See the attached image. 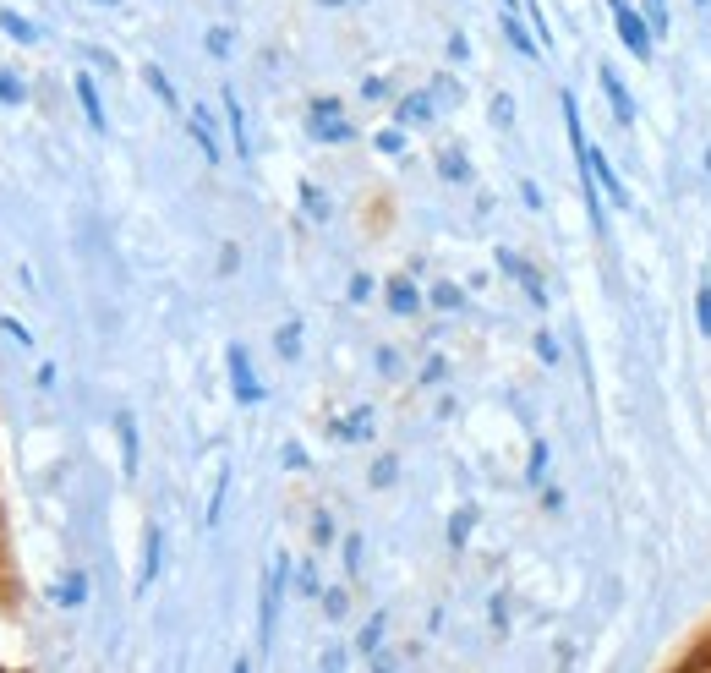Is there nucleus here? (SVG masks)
Instances as JSON below:
<instances>
[{
    "instance_id": "1",
    "label": "nucleus",
    "mask_w": 711,
    "mask_h": 673,
    "mask_svg": "<svg viewBox=\"0 0 711 673\" xmlns=\"http://www.w3.org/2000/svg\"><path fill=\"white\" fill-rule=\"evenodd\" d=\"M608 6H613V22H619L624 50L640 55V61H651V39H657V33H651V22H640V11L629 6V0H608Z\"/></svg>"
},
{
    "instance_id": "2",
    "label": "nucleus",
    "mask_w": 711,
    "mask_h": 673,
    "mask_svg": "<svg viewBox=\"0 0 711 673\" xmlns=\"http://www.w3.org/2000/svg\"><path fill=\"white\" fill-rule=\"evenodd\" d=\"M279 597H285V553H279V559L268 564V575H263V619H258L263 646L274 641V613H279Z\"/></svg>"
},
{
    "instance_id": "3",
    "label": "nucleus",
    "mask_w": 711,
    "mask_h": 673,
    "mask_svg": "<svg viewBox=\"0 0 711 673\" xmlns=\"http://www.w3.org/2000/svg\"><path fill=\"white\" fill-rule=\"evenodd\" d=\"M312 137H323V143H345V137H351V121L340 115V104H334V99L312 104Z\"/></svg>"
},
{
    "instance_id": "4",
    "label": "nucleus",
    "mask_w": 711,
    "mask_h": 673,
    "mask_svg": "<svg viewBox=\"0 0 711 673\" xmlns=\"http://www.w3.org/2000/svg\"><path fill=\"white\" fill-rule=\"evenodd\" d=\"M580 176H591V181H597V187L608 192V203H629V192L619 187V176H613V165H608V159L597 154V148H586V154H580Z\"/></svg>"
},
{
    "instance_id": "5",
    "label": "nucleus",
    "mask_w": 711,
    "mask_h": 673,
    "mask_svg": "<svg viewBox=\"0 0 711 673\" xmlns=\"http://www.w3.org/2000/svg\"><path fill=\"white\" fill-rule=\"evenodd\" d=\"M230 378H236V400L241 405H258L263 400V384L252 378V362H247V345H230Z\"/></svg>"
},
{
    "instance_id": "6",
    "label": "nucleus",
    "mask_w": 711,
    "mask_h": 673,
    "mask_svg": "<svg viewBox=\"0 0 711 673\" xmlns=\"http://www.w3.org/2000/svg\"><path fill=\"white\" fill-rule=\"evenodd\" d=\"M498 263H504V269H509V274H515V280H520V285H526V296L536 301V307H542V301H547V290H542V274H536V269H531V263H526V258H515V252H509V247H504V252H498Z\"/></svg>"
},
{
    "instance_id": "7",
    "label": "nucleus",
    "mask_w": 711,
    "mask_h": 673,
    "mask_svg": "<svg viewBox=\"0 0 711 673\" xmlns=\"http://www.w3.org/2000/svg\"><path fill=\"white\" fill-rule=\"evenodd\" d=\"M602 88H608V99H613V115H619V126L635 121V99H629V88L619 83V72H613V66H602Z\"/></svg>"
},
{
    "instance_id": "8",
    "label": "nucleus",
    "mask_w": 711,
    "mask_h": 673,
    "mask_svg": "<svg viewBox=\"0 0 711 673\" xmlns=\"http://www.w3.org/2000/svg\"><path fill=\"white\" fill-rule=\"evenodd\" d=\"M225 115H230V132H236V154L247 159V154H252V143H247V115H241L236 88H225Z\"/></svg>"
},
{
    "instance_id": "9",
    "label": "nucleus",
    "mask_w": 711,
    "mask_h": 673,
    "mask_svg": "<svg viewBox=\"0 0 711 673\" xmlns=\"http://www.w3.org/2000/svg\"><path fill=\"white\" fill-rule=\"evenodd\" d=\"M186 126H192V137H197V148H203L208 165H219V143H214V126H208V115L192 110V121H186Z\"/></svg>"
},
{
    "instance_id": "10",
    "label": "nucleus",
    "mask_w": 711,
    "mask_h": 673,
    "mask_svg": "<svg viewBox=\"0 0 711 673\" xmlns=\"http://www.w3.org/2000/svg\"><path fill=\"white\" fill-rule=\"evenodd\" d=\"M77 99H83L88 126H99V132H104V104H99V88H93V77H77Z\"/></svg>"
},
{
    "instance_id": "11",
    "label": "nucleus",
    "mask_w": 711,
    "mask_h": 673,
    "mask_svg": "<svg viewBox=\"0 0 711 673\" xmlns=\"http://www.w3.org/2000/svg\"><path fill=\"white\" fill-rule=\"evenodd\" d=\"M159 575V526H148V548H143V575H137V591H148Z\"/></svg>"
},
{
    "instance_id": "12",
    "label": "nucleus",
    "mask_w": 711,
    "mask_h": 673,
    "mask_svg": "<svg viewBox=\"0 0 711 673\" xmlns=\"http://www.w3.org/2000/svg\"><path fill=\"white\" fill-rule=\"evenodd\" d=\"M83 591H88V575L72 570V575L61 580V586H55V602H61V608H77V602H83Z\"/></svg>"
},
{
    "instance_id": "13",
    "label": "nucleus",
    "mask_w": 711,
    "mask_h": 673,
    "mask_svg": "<svg viewBox=\"0 0 711 673\" xmlns=\"http://www.w3.org/2000/svg\"><path fill=\"white\" fill-rule=\"evenodd\" d=\"M115 427H121V455H126V477H137V427H132V416H115Z\"/></svg>"
},
{
    "instance_id": "14",
    "label": "nucleus",
    "mask_w": 711,
    "mask_h": 673,
    "mask_svg": "<svg viewBox=\"0 0 711 673\" xmlns=\"http://www.w3.org/2000/svg\"><path fill=\"white\" fill-rule=\"evenodd\" d=\"M0 28H6L11 39H22V44H39V28H33L28 17H17V11H0Z\"/></svg>"
},
{
    "instance_id": "15",
    "label": "nucleus",
    "mask_w": 711,
    "mask_h": 673,
    "mask_svg": "<svg viewBox=\"0 0 711 673\" xmlns=\"http://www.w3.org/2000/svg\"><path fill=\"white\" fill-rule=\"evenodd\" d=\"M504 33H509V44H515L520 55H536V39H531L526 28H520V17H515V11H509V6H504Z\"/></svg>"
},
{
    "instance_id": "16",
    "label": "nucleus",
    "mask_w": 711,
    "mask_h": 673,
    "mask_svg": "<svg viewBox=\"0 0 711 673\" xmlns=\"http://www.w3.org/2000/svg\"><path fill=\"white\" fill-rule=\"evenodd\" d=\"M427 115H433V99H427V94L400 99V126H416V121H427Z\"/></svg>"
},
{
    "instance_id": "17",
    "label": "nucleus",
    "mask_w": 711,
    "mask_h": 673,
    "mask_svg": "<svg viewBox=\"0 0 711 673\" xmlns=\"http://www.w3.org/2000/svg\"><path fill=\"white\" fill-rule=\"evenodd\" d=\"M389 307L394 312H416V285L411 280H394L389 285Z\"/></svg>"
},
{
    "instance_id": "18",
    "label": "nucleus",
    "mask_w": 711,
    "mask_h": 673,
    "mask_svg": "<svg viewBox=\"0 0 711 673\" xmlns=\"http://www.w3.org/2000/svg\"><path fill=\"white\" fill-rule=\"evenodd\" d=\"M148 88H154V94H159V99H165V104H170V110H181V99H176V88H170V77H165V72H159V66H148Z\"/></svg>"
},
{
    "instance_id": "19",
    "label": "nucleus",
    "mask_w": 711,
    "mask_h": 673,
    "mask_svg": "<svg viewBox=\"0 0 711 673\" xmlns=\"http://www.w3.org/2000/svg\"><path fill=\"white\" fill-rule=\"evenodd\" d=\"M274 345H279V356H290V362H296V356H301V329H296V323H285Z\"/></svg>"
},
{
    "instance_id": "20",
    "label": "nucleus",
    "mask_w": 711,
    "mask_h": 673,
    "mask_svg": "<svg viewBox=\"0 0 711 673\" xmlns=\"http://www.w3.org/2000/svg\"><path fill=\"white\" fill-rule=\"evenodd\" d=\"M372 433V416L367 411H356V416H345L340 422V438H367Z\"/></svg>"
},
{
    "instance_id": "21",
    "label": "nucleus",
    "mask_w": 711,
    "mask_h": 673,
    "mask_svg": "<svg viewBox=\"0 0 711 673\" xmlns=\"http://www.w3.org/2000/svg\"><path fill=\"white\" fill-rule=\"evenodd\" d=\"M471 526H476V515H471V509H460V515L449 520V542H454V548H460V542L471 537Z\"/></svg>"
},
{
    "instance_id": "22",
    "label": "nucleus",
    "mask_w": 711,
    "mask_h": 673,
    "mask_svg": "<svg viewBox=\"0 0 711 673\" xmlns=\"http://www.w3.org/2000/svg\"><path fill=\"white\" fill-rule=\"evenodd\" d=\"M646 22L651 33H668V0H646Z\"/></svg>"
},
{
    "instance_id": "23",
    "label": "nucleus",
    "mask_w": 711,
    "mask_h": 673,
    "mask_svg": "<svg viewBox=\"0 0 711 673\" xmlns=\"http://www.w3.org/2000/svg\"><path fill=\"white\" fill-rule=\"evenodd\" d=\"M301 197H307V214H312V219H323V214H329V203L318 197V187H312V181L301 187Z\"/></svg>"
},
{
    "instance_id": "24",
    "label": "nucleus",
    "mask_w": 711,
    "mask_h": 673,
    "mask_svg": "<svg viewBox=\"0 0 711 673\" xmlns=\"http://www.w3.org/2000/svg\"><path fill=\"white\" fill-rule=\"evenodd\" d=\"M0 99H6V104H22V83H17L11 72H0Z\"/></svg>"
},
{
    "instance_id": "25",
    "label": "nucleus",
    "mask_w": 711,
    "mask_h": 673,
    "mask_svg": "<svg viewBox=\"0 0 711 673\" xmlns=\"http://www.w3.org/2000/svg\"><path fill=\"white\" fill-rule=\"evenodd\" d=\"M378 635H383V613L367 624V630H361V652H378Z\"/></svg>"
},
{
    "instance_id": "26",
    "label": "nucleus",
    "mask_w": 711,
    "mask_h": 673,
    "mask_svg": "<svg viewBox=\"0 0 711 673\" xmlns=\"http://www.w3.org/2000/svg\"><path fill=\"white\" fill-rule=\"evenodd\" d=\"M0 329H6V334H11V340H17V345H33V334H28V329H22V323H17V318H0Z\"/></svg>"
},
{
    "instance_id": "27",
    "label": "nucleus",
    "mask_w": 711,
    "mask_h": 673,
    "mask_svg": "<svg viewBox=\"0 0 711 673\" xmlns=\"http://www.w3.org/2000/svg\"><path fill=\"white\" fill-rule=\"evenodd\" d=\"M695 312H701V334H711V285H701V307Z\"/></svg>"
},
{
    "instance_id": "28",
    "label": "nucleus",
    "mask_w": 711,
    "mask_h": 673,
    "mask_svg": "<svg viewBox=\"0 0 711 673\" xmlns=\"http://www.w3.org/2000/svg\"><path fill=\"white\" fill-rule=\"evenodd\" d=\"M433 301H438V307H460V290H454V285H438Z\"/></svg>"
},
{
    "instance_id": "29",
    "label": "nucleus",
    "mask_w": 711,
    "mask_h": 673,
    "mask_svg": "<svg viewBox=\"0 0 711 673\" xmlns=\"http://www.w3.org/2000/svg\"><path fill=\"white\" fill-rule=\"evenodd\" d=\"M323 608H329L334 619H340V613H345V591H323Z\"/></svg>"
},
{
    "instance_id": "30",
    "label": "nucleus",
    "mask_w": 711,
    "mask_h": 673,
    "mask_svg": "<svg viewBox=\"0 0 711 673\" xmlns=\"http://www.w3.org/2000/svg\"><path fill=\"white\" fill-rule=\"evenodd\" d=\"M208 50L225 55V50H230V33H225V28H214V33H208Z\"/></svg>"
},
{
    "instance_id": "31",
    "label": "nucleus",
    "mask_w": 711,
    "mask_h": 673,
    "mask_svg": "<svg viewBox=\"0 0 711 673\" xmlns=\"http://www.w3.org/2000/svg\"><path fill=\"white\" fill-rule=\"evenodd\" d=\"M378 148H383V154H400L405 137H400V132H383V137H378Z\"/></svg>"
},
{
    "instance_id": "32",
    "label": "nucleus",
    "mask_w": 711,
    "mask_h": 673,
    "mask_svg": "<svg viewBox=\"0 0 711 673\" xmlns=\"http://www.w3.org/2000/svg\"><path fill=\"white\" fill-rule=\"evenodd\" d=\"M372 296V280H367V274H356V280H351V301H367Z\"/></svg>"
},
{
    "instance_id": "33",
    "label": "nucleus",
    "mask_w": 711,
    "mask_h": 673,
    "mask_svg": "<svg viewBox=\"0 0 711 673\" xmlns=\"http://www.w3.org/2000/svg\"><path fill=\"white\" fill-rule=\"evenodd\" d=\"M542 466H547V444H536V449H531V477H536V482H542Z\"/></svg>"
},
{
    "instance_id": "34",
    "label": "nucleus",
    "mask_w": 711,
    "mask_h": 673,
    "mask_svg": "<svg viewBox=\"0 0 711 673\" xmlns=\"http://www.w3.org/2000/svg\"><path fill=\"white\" fill-rule=\"evenodd\" d=\"M444 176H449V181H460V176H465V165H460V154H444Z\"/></svg>"
},
{
    "instance_id": "35",
    "label": "nucleus",
    "mask_w": 711,
    "mask_h": 673,
    "mask_svg": "<svg viewBox=\"0 0 711 673\" xmlns=\"http://www.w3.org/2000/svg\"><path fill=\"white\" fill-rule=\"evenodd\" d=\"M285 466H296V471L307 466V455H301V444H285Z\"/></svg>"
}]
</instances>
